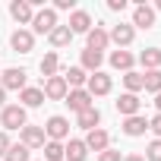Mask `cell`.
<instances>
[{
  "mask_svg": "<svg viewBox=\"0 0 161 161\" xmlns=\"http://www.w3.org/2000/svg\"><path fill=\"white\" fill-rule=\"evenodd\" d=\"M25 82H29V73L22 66H10V69L0 73V89L3 92H22Z\"/></svg>",
  "mask_w": 161,
  "mask_h": 161,
  "instance_id": "obj_1",
  "label": "cell"
},
{
  "mask_svg": "<svg viewBox=\"0 0 161 161\" xmlns=\"http://www.w3.org/2000/svg\"><path fill=\"white\" fill-rule=\"evenodd\" d=\"M0 123H3V133L7 130H22L29 123V114L22 104H7L3 111H0Z\"/></svg>",
  "mask_w": 161,
  "mask_h": 161,
  "instance_id": "obj_2",
  "label": "cell"
},
{
  "mask_svg": "<svg viewBox=\"0 0 161 161\" xmlns=\"http://www.w3.org/2000/svg\"><path fill=\"white\" fill-rule=\"evenodd\" d=\"M57 25H60V22H57V13H54L51 7L35 10V16H32V35H51Z\"/></svg>",
  "mask_w": 161,
  "mask_h": 161,
  "instance_id": "obj_3",
  "label": "cell"
},
{
  "mask_svg": "<svg viewBox=\"0 0 161 161\" xmlns=\"http://www.w3.org/2000/svg\"><path fill=\"white\" fill-rule=\"evenodd\" d=\"M44 136H47V142H63V139L69 136V120L60 117V114H54V117L44 123Z\"/></svg>",
  "mask_w": 161,
  "mask_h": 161,
  "instance_id": "obj_4",
  "label": "cell"
},
{
  "mask_svg": "<svg viewBox=\"0 0 161 161\" xmlns=\"http://www.w3.org/2000/svg\"><path fill=\"white\" fill-rule=\"evenodd\" d=\"M63 101H66V104H69V111H76V114H82V111L95 108V98H92L86 89H69Z\"/></svg>",
  "mask_w": 161,
  "mask_h": 161,
  "instance_id": "obj_5",
  "label": "cell"
},
{
  "mask_svg": "<svg viewBox=\"0 0 161 161\" xmlns=\"http://www.w3.org/2000/svg\"><path fill=\"white\" fill-rule=\"evenodd\" d=\"M111 89H114V79H111L108 73H101V69L92 73V76H89V82H86V92H89L92 98H95V95H108Z\"/></svg>",
  "mask_w": 161,
  "mask_h": 161,
  "instance_id": "obj_6",
  "label": "cell"
},
{
  "mask_svg": "<svg viewBox=\"0 0 161 161\" xmlns=\"http://www.w3.org/2000/svg\"><path fill=\"white\" fill-rule=\"evenodd\" d=\"M41 92H44V98H51V101H63L66 92H69V86H66L63 76H51V79H44Z\"/></svg>",
  "mask_w": 161,
  "mask_h": 161,
  "instance_id": "obj_7",
  "label": "cell"
},
{
  "mask_svg": "<svg viewBox=\"0 0 161 161\" xmlns=\"http://www.w3.org/2000/svg\"><path fill=\"white\" fill-rule=\"evenodd\" d=\"M10 47H13L16 54H32V51H35V35H32L29 29H16V32L10 35Z\"/></svg>",
  "mask_w": 161,
  "mask_h": 161,
  "instance_id": "obj_8",
  "label": "cell"
},
{
  "mask_svg": "<svg viewBox=\"0 0 161 161\" xmlns=\"http://www.w3.org/2000/svg\"><path fill=\"white\" fill-rule=\"evenodd\" d=\"M19 136H22V145L32 152V148H44V142H47V136H44V126H22L19 130Z\"/></svg>",
  "mask_w": 161,
  "mask_h": 161,
  "instance_id": "obj_9",
  "label": "cell"
},
{
  "mask_svg": "<svg viewBox=\"0 0 161 161\" xmlns=\"http://www.w3.org/2000/svg\"><path fill=\"white\" fill-rule=\"evenodd\" d=\"M82 142H86V148H89V152H98V155H101L104 148H111V133L98 126V130H89V136H86Z\"/></svg>",
  "mask_w": 161,
  "mask_h": 161,
  "instance_id": "obj_10",
  "label": "cell"
},
{
  "mask_svg": "<svg viewBox=\"0 0 161 161\" xmlns=\"http://www.w3.org/2000/svg\"><path fill=\"white\" fill-rule=\"evenodd\" d=\"M10 16L19 22V25H32V16H35V7L29 0H13L10 3Z\"/></svg>",
  "mask_w": 161,
  "mask_h": 161,
  "instance_id": "obj_11",
  "label": "cell"
},
{
  "mask_svg": "<svg viewBox=\"0 0 161 161\" xmlns=\"http://www.w3.org/2000/svg\"><path fill=\"white\" fill-rule=\"evenodd\" d=\"M155 25V10L148 3H136L133 7V29H152Z\"/></svg>",
  "mask_w": 161,
  "mask_h": 161,
  "instance_id": "obj_12",
  "label": "cell"
},
{
  "mask_svg": "<svg viewBox=\"0 0 161 161\" xmlns=\"http://www.w3.org/2000/svg\"><path fill=\"white\" fill-rule=\"evenodd\" d=\"M108 35H111V41H114V44H117V47L123 51V47H130V44H133V38H136V29H133V25H123V22H120V25H114V29H111Z\"/></svg>",
  "mask_w": 161,
  "mask_h": 161,
  "instance_id": "obj_13",
  "label": "cell"
},
{
  "mask_svg": "<svg viewBox=\"0 0 161 161\" xmlns=\"http://www.w3.org/2000/svg\"><path fill=\"white\" fill-rule=\"evenodd\" d=\"M139 108H142L139 95H130V92H123V95L117 98V111H120L123 117H136V114H139Z\"/></svg>",
  "mask_w": 161,
  "mask_h": 161,
  "instance_id": "obj_14",
  "label": "cell"
},
{
  "mask_svg": "<svg viewBox=\"0 0 161 161\" xmlns=\"http://www.w3.org/2000/svg\"><path fill=\"white\" fill-rule=\"evenodd\" d=\"M69 32L73 35H79V32H92V16L86 13V10H73V16H69Z\"/></svg>",
  "mask_w": 161,
  "mask_h": 161,
  "instance_id": "obj_15",
  "label": "cell"
},
{
  "mask_svg": "<svg viewBox=\"0 0 161 161\" xmlns=\"http://www.w3.org/2000/svg\"><path fill=\"white\" fill-rule=\"evenodd\" d=\"M63 158H66V161H86V158H89L86 142H82V139H69V142L63 145Z\"/></svg>",
  "mask_w": 161,
  "mask_h": 161,
  "instance_id": "obj_16",
  "label": "cell"
},
{
  "mask_svg": "<svg viewBox=\"0 0 161 161\" xmlns=\"http://www.w3.org/2000/svg\"><path fill=\"white\" fill-rule=\"evenodd\" d=\"M120 130H123L126 136L136 139V136H142V133L148 130V120H145L142 114H136V117H123V126H120Z\"/></svg>",
  "mask_w": 161,
  "mask_h": 161,
  "instance_id": "obj_17",
  "label": "cell"
},
{
  "mask_svg": "<svg viewBox=\"0 0 161 161\" xmlns=\"http://www.w3.org/2000/svg\"><path fill=\"white\" fill-rule=\"evenodd\" d=\"M98 123H101V111H98V108H89V111H82V114H76V126H82L86 133H89V130H98Z\"/></svg>",
  "mask_w": 161,
  "mask_h": 161,
  "instance_id": "obj_18",
  "label": "cell"
},
{
  "mask_svg": "<svg viewBox=\"0 0 161 161\" xmlns=\"http://www.w3.org/2000/svg\"><path fill=\"white\" fill-rule=\"evenodd\" d=\"M108 44H111V35L101 25H92V32H89V51H104Z\"/></svg>",
  "mask_w": 161,
  "mask_h": 161,
  "instance_id": "obj_19",
  "label": "cell"
},
{
  "mask_svg": "<svg viewBox=\"0 0 161 161\" xmlns=\"http://www.w3.org/2000/svg\"><path fill=\"white\" fill-rule=\"evenodd\" d=\"M41 101H44V92L35 89V86H25V89L19 92V104H22V108H38Z\"/></svg>",
  "mask_w": 161,
  "mask_h": 161,
  "instance_id": "obj_20",
  "label": "cell"
},
{
  "mask_svg": "<svg viewBox=\"0 0 161 161\" xmlns=\"http://www.w3.org/2000/svg\"><path fill=\"white\" fill-rule=\"evenodd\" d=\"M63 79H66L69 89H86V82H89V76H86L82 66H69V69L63 73Z\"/></svg>",
  "mask_w": 161,
  "mask_h": 161,
  "instance_id": "obj_21",
  "label": "cell"
},
{
  "mask_svg": "<svg viewBox=\"0 0 161 161\" xmlns=\"http://www.w3.org/2000/svg\"><path fill=\"white\" fill-rule=\"evenodd\" d=\"M133 63H136V57H133L130 51H120V47H117V51L111 54V66H114V69H123V73H130V69H133Z\"/></svg>",
  "mask_w": 161,
  "mask_h": 161,
  "instance_id": "obj_22",
  "label": "cell"
},
{
  "mask_svg": "<svg viewBox=\"0 0 161 161\" xmlns=\"http://www.w3.org/2000/svg\"><path fill=\"white\" fill-rule=\"evenodd\" d=\"M139 63L145 66V73L148 69H161V47H145L139 54Z\"/></svg>",
  "mask_w": 161,
  "mask_h": 161,
  "instance_id": "obj_23",
  "label": "cell"
},
{
  "mask_svg": "<svg viewBox=\"0 0 161 161\" xmlns=\"http://www.w3.org/2000/svg\"><path fill=\"white\" fill-rule=\"evenodd\" d=\"M38 69H41V76H44V79H51V76H57V69H60V57H57V51H47Z\"/></svg>",
  "mask_w": 161,
  "mask_h": 161,
  "instance_id": "obj_24",
  "label": "cell"
},
{
  "mask_svg": "<svg viewBox=\"0 0 161 161\" xmlns=\"http://www.w3.org/2000/svg\"><path fill=\"white\" fill-rule=\"evenodd\" d=\"M101 60H104V54L101 51H82V69H89V73H98L101 69Z\"/></svg>",
  "mask_w": 161,
  "mask_h": 161,
  "instance_id": "obj_25",
  "label": "cell"
},
{
  "mask_svg": "<svg viewBox=\"0 0 161 161\" xmlns=\"http://www.w3.org/2000/svg\"><path fill=\"white\" fill-rule=\"evenodd\" d=\"M142 89L152 92V95L161 92V69H148V73H142Z\"/></svg>",
  "mask_w": 161,
  "mask_h": 161,
  "instance_id": "obj_26",
  "label": "cell"
},
{
  "mask_svg": "<svg viewBox=\"0 0 161 161\" xmlns=\"http://www.w3.org/2000/svg\"><path fill=\"white\" fill-rule=\"evenodd\" d=\"M47 38H51V44H54V47H66V44L73 41V32H69V25H57Z\"/></svg>",
  "mask_w": 161,
  "mask_h": 161,
  "instance_id": "obj_27",
  "label": "cell"
},
{
  "mask_svg": "<svg viewBox=\"0 0 161 161\" xmlns=\"http://www.w3.org/2000/svg\"><path fill=\"white\" fill-rule=\"evenodd\" d=\"M123 86H126L130 95H139V92H142V73H136V69L123 73Z\"/></svg>",
  "mask_w": 161,
  "mask_h": 161,
  "instance_id": "obj_28",
  "label": "cell"
},
{
  "mask_svg": "<svg viewBox=\"0 0 161 161\" xmlns=\"http://www.w3.org/2000/svg\"><path fill=\"white\" fill-rule=\"evenodd\" d=\"M44 161H63V142H44Z\"/></svg>",
  "mask_w": 161,
  "mask_h": 161,
  "instance_id": "obj_29",
  "label": "cell"
},
{
  "mask_svg": "<svg viewBox=\"0 0 161 161\" xmlns=\"http://www.w3.org/2000/svg\"><path fill=\"white\" fill-rule=\"evenodd\" d=\"M3 161H29V148L19 142V145H10V152L3 155Z\"/></svg>",
  "mask_w": 161,
  "mask_h": 161,
  "instance_id": "obj_30",
  "label": "cell"
},
{
  "mask_svg": "<svg viewBox=\"0 0 161 161\" xmlns=\"http://www.w3.org/2000/svg\"><path fill=\"white\" fill-rule=\"evenodd\" d=\"M145 161H161V139H152L145 148Z\"/></svg>",
  "mask_w": 161,
  "mask_h": 161,
  "instance_id": "obj_31",
  "label": "cell"
},
{
  "mask_svg": "<svg viewBox=\"0 0 161 161\" xmlns=\"http://www.w3.org/2000/svg\"><path fill=\"white\" fill-rule=\"evenodd\" d=\"M98 161H123V155H120L117 148H104V152L98 155Z\"/></svg>",
  "mask_w": 161,
  "mask_h": 161,
  "instance_id": "obj_32",
  "label": "cell"
},
{
  "mask_svg": "<svg viewBox=\"0 0 161 161\" xmlns=\"http://www.w3.org/2000/svg\"><path fill=\"white\" fill-rule=\"evenodd\" d=\"M148 130L155 133V139H161V114H155V117L148 120Z\"/></svg>",
  "mask_w": 161,
  "mask_h": 161,
  "instance_id": "obj_33",
  "label": "cell"
},
{
  "mask_svg": "<svg viewBox=\"0 0 161 161\" xmlns=\"http://www.w3.org/2000/svg\"><path fill=\"white\" fill-rule=\"evenodd\" d=\"M10 145H13V142H10V136H7L3 130H0V158H3V155L10 152Z\"/></svg>",
  "mask_w": 161,
  "mask_h": 161,
  "instance_id": "obj_34",
  "label": "cell"
},
{
  "mask_svg": "<svg viewBox=\"0 0 161 161\" xmlns=\"http://www.w3.org/2000/svg\"><path fill=\"white\" fill-rule=\"evenodd\" d=\"M108 10H114V13H123V10H126V0H108Z\"/></svg>",
  "mask_w": 161,
  "mask_h": 161,
  "instance_id": "obj_35",
  "label": "cell"
},
{
  "mask_svg": "<svg viewBox=\"0 0 161 161\" xmlns=\"http://www.w3.org/2000/svg\"><path fill=\"white\" fill-rule=\"evenodd\" d=\"M51 10H54V13H57V10H73V0H57Z\"/></svg>",
  "mask_w": 161,
  "mask_h": 161,
  "instance_id": "obj_36",
  "label": "cell"
},
{
  "mask_svg": "<svg viewBox=\"0 0 161 161\" xmlns=\"http://www.w3.org/2000/svg\"><path fill=\"white\" fill-rule=\"evenodd\" d=\"M3 108H7V92L0 89V111H3Z\"/></svg>",
  "mask_w": 161,
  "mask_h": 161,
  "instance_id": "obj_37",
  "label": "cell"
},
{
  "mask_svg": "<svg viewBox=\"0 0 161 161\" xmlns=\"http://www.w3.org/2000/svg\"><path fill=\"white\" fill-rule=\"evenodd\" d=\"M123 161H145V158H142V155H126Z\"/></svg>",
  "mask_w": 161,
  "mask_h": 161,
  "instance_id": "obj_38",
  "label": "cell"
},
{
  "mask_svg": "<svg viewBox=\"0 0 161 161\" xmlns=\"http://www.w3.org/2000/svg\"><path fill=\"white\" fill-rule=\"evenodd\" d=\"M155 108H158V114H161V92L155 95Z\"/></svg>",
  "mask_w": 161,
  "mask_h": 161,
  "instance_id": "obj_39",
  "label": "cell"
},
{
  "mask_svg": "<svg viewBox=\"0 0 161 161\" xmlns=\"http://www.w3.org/2000/svg\"><path fill=\"white\" fill-rule=\"evenodd\" d=\"M152 10H158V13H161V0H158V3H155V7H152Z\"/></svg>",
  "mask_w": 161,
  "mask_h": 161,
  "instance_id": "obj_40",
  "label": "cell"
}]
</instances>
